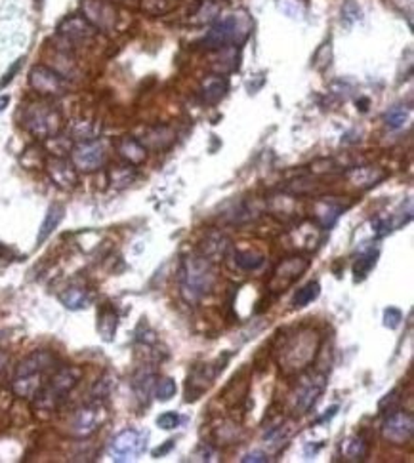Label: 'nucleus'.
Wrapping results in <instances>:
<instances>
[{
  "mask_svg": "<svg viewBox=\"0 0 414 463\" xmlns=\"http://www.w3.org/2000/svg\"><path fill=\"white\" fill-rule=\"evenodd\" d=\"M174 138V132H172L168 126H155L146 130V133L138 139H140L141 145H143L147 151H163L172 145Z\"/></svg>",
  "mask_w": 414,
  "mask_h": 463,
  "instance_id": "obj_20",
  "label": "nucleus"
},
{
  "mask_svg": "<svg viewBox=\"0 0 414 463\" xmlns=\"http://www.w3.org/2000/svg\"><path fill=\"white\" fill-rule=\"evenodd\" d=\"M71 136L76 141H88V139H96V128H94V122L90 121H76L73 124V130H71Z\"/></svg>",
  "mask_w": 414,
  "mask_h": 463,
  "instance_id": "obj_36",
  "label": "nucleus"
},
{
  "mask_svg": "<svg viewBox=\"0 0 414 463\" xmlns=\"http://www.w3.org/2000/svg\"><path fill=\"white\" fill-rule=\"evenodd\" d=\"M344 212L342 204H336L333 200H321L315 206V215L323 227H333V223L338 220V215Z\"/></svg>",
  "mask_w": 414,
  "mask_h": 463,
  "instance_id": "obj_26",
  "label": "nucleus"
},
{
  "mask_svg": "<svg viewBox=\"0 0 414 463\" xmlns=\"http://www.w3.org/2000/svg\"><path fill=\"white\" fill-rule=\"evenodd\" d=\"M44 168H46L50 180L59 187V189H75L76 183H79V172L73 166L69 158L65 157H56V155H50L44 163Z\"/></svg>",
  "mask_w": 414,
  "mask_h": 463,
  "instance_id": "obj_14",
  "label": "nucleus"
},
{
  "mask_svg": "<svg viewBox=\"0 0 414 463\" xmlns=\"http://www.w3.org/2000/svg\"><path fill=\"white\" fill-rule=\"evenodd\" d=\"M81 16L98 33H111L118 24L117 8L109 0H82Z\"/></svg>",
  "mask_w": 414,
  "mask_h": 463,
  "instance_id": "obj_9",
  "label": "nucleus"
},
{
  "mask_svg": "<svg viewBox=\"0 0 414 463\" xmlns=\"http://www.w3.org/2000/svg\"><path fill=\"white\" fill-rule=\"evenodd\" d=\"M4 254H8V248H6V246H2V244H0V258H2Z\"/></svg>",
  "mask_w": 414,
  "mask_h": 463,
  "instance_id": "obj_47",
  "label": "nucleus"
},
{
  "mask_svg": "<svg viewBox=\"0 0 414 463\" xmlns=\"http://www.w3.org/2000/svg\"><path fill=\"white\" fill-rule=\"evenodd\" d=\"M408 116H410V111L407 107H403V105H395V107H391L390 111H385L384 115V122L385 126L391 128V130H399L407 124Z\"/></svg>",
  "mask_w": 414,
  "mask_h": 463,
  "instance_id": "obj_29",
  "label": "nucleus"
},
{
  "mask_svg": "<svg viewBox=\"0 0 414 463\" xmlns=\"http://www.w3.org/2000/svg\"><path fill=\"white\" fill-rule=\"evenodd\" d=\"M344 450V456L351 462H363L368 454V446L363 439H350L345 440V444L342 446Z\"/></svg>",
  "mask_w": 414,
  "mask_h": 463,
  "instance_id": "obj_30",
  "label": "nucleus"
},
{
  "mask_svg": "<svg viewBox=\"0 0 414 463\" xmlns=\"http://www.w3.org/2000/svg\"><path fill=\"white\" fill-rule=\"evenodd\" d=\"M228 90H229V82L228 78H226V75H212V76H206V78L203 81L201 96H203L204 103L216 105L226 98Z\"/></svg>",
  "mask_w": 414,
  "mask_h": 463,
  "instance_id": "obj_19",
  "label": "nucleus"
},
{
  "mask_svg": "<svg viewBox=\"0 0 414 463\" xmlns=\"http://www.w3.org/2000/svg\"><path fill=\"white\" fill-rule=\"evenodd\" d=\"M218 14V4L216 2H211V0H206L203 4V8L197 12V18L195 21L197 24H204V21H212V19L216 18Z\"/></svg>",
  "mask_w": 414,
  "mask_h": 463,
  "instance_id": "obj_39",
  "label": "nucleus"
},
{
  "mask_svg": "<svg viewBox=\"0 0 414 463\" xmlns=\"http://www.w3.org/2000/svg\"><path fill=\"white\" fill-rule=\"evenodd\" d=\"M136 175H138V172H136V166H132V164H128V163L115 164V166H111V168H109V172H107L109 183H111L113 187H117V189L128 187L130 183L136 180Z\"/></svg>",
  "mask_w": 414,
  "mask_h": 463,
  "instance_id": "obj_25",
  "label": "nucleus"
},
{
  "mask_svg": "<svg viewBox=\"0 0 414 463\" xmlns=\"http://www.w3.org/2000/svg\"><path fill=\"white\" fill-rule=\"evenodd\" d=\"M252 19L246 12H235L228 18L220 19L212 25L211 31L204 36L206 50H222V48H239L251 36Z\"/></svg>",
  "mask_w": 414,
  "mask_h": 463,
  "instance_id": "obj_2",
  "label": "nucleus"
},
{
  "mask_svg": "<svg viewBox=\"0 0 414 463\" xmlns=\"http://www.w3.org/2000/svg\"><path fill=\"white\" fill-rule=\"evenodd\" d=\"M309 261L306 258H300V255H292V258H286L283 263H279V267L273 271V277L269 280V290L279 294V292H285L288 286L296 283L298 278L302 277L303 273L308 271Z\"/></svg>",
  "mask_w": 414,
  "mask_h": 463,
  "instance_id": "obj_12",
  "label": "nucleus"
},
{
  "mask_svg": "<svg viewBox=\"0 0 414 463\" xmlns=\"http://www.w3.org/2000/svg\"><path fill=\"white\" fill-rule=\"evenodd\" d=\"M382 178H384V172H376L373 168H359L351 172V181L361 187L376 185Z\"/></svg>",
  "mask_w": 414,
  "mask_h": 463,
  "instance_id": "obj_31",
  "label": "nucleus"
},
{
  "mask_svg": "<svg viewBox=\"0 0 414 463\" xmlns=\"http://www.w3.org/2000/svg\"><path fill=\"white\" fill-rule=\"evenodd\" d=\"M180 294L187 303H197L212 292L216 284V267L211 258L203 254L187 255L180 267Z\"/></svg>",
  "mask_w": 414,
  "mask_h": 463,
  "instance_id": "obj_1",
  "label": "nucleus"
},
{
  "mask_svg": "<svg viewBox=\"0 0 414 463\" xmlns=\"http://www.w3.org/2000/svg\"><path fill=\"white\" fill-rule=\"evenodd\" d=\"M157 425L164 431H172L180 425V416L176 414V412H164L161 416L157 417Z\"/></svg>",
  "mask_w": 414,
  "mask_h": 463,
  "instance_id": "obj_40",
  "label": "nucleus"
},
{
  "mask_svg": "<svg viewBox=\"0 0 414 463\" xmlns=\"http://www.w3.org/2000/svg\"><path fill=\"white\" fill-rule=\"evenodd\" d=\"M104 422H106V408L99 400H96L92 405L81 406L79 410H75V414L71 416L69 433L76 439H84L96 433Z\"/></svg>",
  "mask_w": 414,
  "mask_h": 463,
  "instance_id": "obj_10",
  "label": "nucleus"
},
{
  "mask_svg": "<svg viewBox=\"0 0 414 463\" xmlns=\"http://www.w3.org/2000/svg\"><path fill=\"white\" fill-rule=\"evenodd\" d=\"M153 391H155V397H157L158 400L166 402V400H170L174 397L178 387H176V382L172 377H161V380L155 383V389H153Z\"/></svg>",
  "mask_w": 414,
  "mask_h": 463,
  "instance_id": "obj_35",
  "label": "nucleus"
},
{
  "mask_svg": "<svg viewBox=\"0 0 414 463\" xmlns=\"http://www.w3.org/2000/svg\"><path fill=\"white\" fill-rule=\"evenodd\" d=\"M376 258L378 254L376 252H368V254H363L359 260L355 261V265H353V275H355L357 280H363V278L367 277L370 269L376 265Z\"/></svg>",
  "mask_w": 414,
  "mask_h": 463,
  "instance_id": "obj_34",
  "label": "nucleus"
},
{
  "mask_svg": "<svg viewBox=\"0 0 414 463\" xmlns=\"http://www.w3.org/2000/svg\"><path fill=\"white\" fill-rule=\"evenodd\" d=\"M279 8L288 18H302L306 4L303 0H279Z\"/></svg>",
  "mask_w": 414,
  "mask_h": 463,
  "instance_id": "obj_37",
  "label": "nucleus"
},
{
  "mask_svg": "<svg viewBox=\"0 0 414 463\" xmlns=\"http://www.w3.org/2000/svg\"><path fill=\"white\" fill-rule=\"evenodd\" d=\"M115 147H117V153L121 155L124 163L132 164V166H141L147 161V153L149 151L141 145V141L138 138L123 136V138H118Z\"/></svg>",
  "mask_w": 414,
  "mask_h": 463,
  "instance_id": "obj_17",
  "label": "nucleus"
},
{
  "mask_svg": "<svg viewBox=\"0 0 414 463\" xmlns=\"http://www.w3.org/2000/svg\"><path fill=\"white\" fill-rule=\"evenodd\" d=\"M319 351V336L313 330H300L286 337V342L281 347V368L288 374L308 368Z\"/></svg>",
  "mask_w": 414,
  "mask_h": 463,
  "instance_id": "obj_3",
  "label": "nucleus"
},
{
  "mask_svg": "<svg viewBox=\"0 0 414 463\" xmlns=\"http://www.w3.org/2000/svg\"><path fill=\"white\" fill-rule=\"evenodd\" d=\"M321 294V284L317 283V280H311L306 286L298 290L296 295H294V301H292V305L294 309H302V307H308L311 301H315Z\"/></svg>",
  "mask_w": 414,
  "mask_h": 463,
  "instance_id": "obj_28",
  "label": "nucleus"
},
{
  "mask_svg": "<svg viewBox=\"0 0 414 463\" xmlns=\"http://www.w3.org/2000/svg\"><path fill=\"white\" fill-rule=\"evenodd\" d=\"M235 263H237V267H241V269H245V271H254L258 267H262L263 255L258 254V252H252V250L235 252Z\"/></svg>",
  "mask_w": 414,
  "mask_h": 463,
  "instance_id": "obj_32",
  "label": "nucleus"
},
{
  "mask_svg": "<svg viewBox=\"0 0 414 463\" xmlns=\"http://www.w3.org/2000/svg\"><path fill=\"white\" fill-rule=\"evenodd\" d=\"M117 326H118V315L117 311L113 309V305L106 303L98 311V332L99 336L104 337L106 342H111L115 334H117Z\"/></svg>",
  "mask_w": 414,
  "mask_h": 463,
  "instance_id": "obj_22",
  "label": "nucleus"
},
{
  "mask_svg": "<svg viewBox=\"0 0 414 463\" xmlns=\"http://www.w3.org/2000/svg\"><path fill=\"white\" fill-rule=\"evenodd\" d=\"M251 462L266 463V462H269V456L266 454V452H260V450L251 452V454H246V456L243 457V463H251Z\"/></svg>",
  "mask_w": 414,
  "mask_h": 463,
  "instance_id": "obj_42",
  "label": "nucleus"
},
{
  "mask_svg": "<svg viewBox=\"0 0 414 463\" xmlns=\"http://www.w3.org/2000/svg\"><path fill=\"white\" fill-rule=\"evenodd\" d=\"M382 439L385 442H390L393 446H405L413 440L414 434V419L413 414H408L405 410L391 412L390 416L385 417V422L382 423Z\"/></svg>",
  "mask_w": 414,
  "mask_h": 463,
  "instance_id": "obj_11",
  "label": "nucleus"
},
{
  "mask_svg": "<svg viewBox=\"0 0 414 463\" xmlns=\"http://www.w3.org/2000/svg\"><path fill=\"white\" fill-rule=\"evenodd\" d=\"M64 215H65V208L61 206V204H52V206L48 208L46 215H44V221H42L41 229H39L36 244L44 243V240H46V238L58 229V225L61 223V220H64Z\"/></svg>",
  "mask_w": 414,
  "mask_h": 463,
  "instance_id": "obj_24",
  "label": "nucleus"
},
{
  "mask_svg": "<svg viewBox=\"0 0 414 463\" xmlns=\"http://www.w3.org/2000/svg\"><path fill=\"white\" fill-rule=\"evenodd\" d=\"M29 86L42 98H59L67 93V78L48 65H35L29 71Z\"/></svg>",
  "mask_w": 414,
  "mask_h": 463,
  "instance_id": "obj_7",
  "label": "nucleus"
},
{
  "mask_svg": "<svg viewBox=\"0 0 414 463\" xmlns=\"http://www.w3.org/2000/svg\"><path fill=\"white\" fill-rule=\"evenodd\" d=\"M8 362V355L4 353V351H0V372L4 370V366H6Z\"/></svg>",
  "mask_w": 414,
  "mask_h": 463,
  "instance_id": "obj_46",
  "label": "nucleus"
},
{
  "mask_svg": "<svg viewBox=\"0 0 414 463\" xmlns=\"http://www.w3.org/2000/svg\"><path fill=\"white\" fill-rule=\"evenodd\" d=\"M82 370L76 366H65L59 368L52 377L48 385H42L41 391L33 397V405L36 410L41 412H54L61 402L65 400V397L76 387V383L81 380Z\"/></svg>",
  "mask_w": 414,
  "mask_h": 463,
  "instance_id": "obj_4",
  "label": "nucleus"
},
{
  "mask_svg": "<svg viewBox=\"0 0 414 463\" xmlns=\"http://www.w3.org/2000/svg\"><path fill=\"white\" fill-rule=\"evenodd\" d=\"M42 383V374H27V376H16V380L12 382V391L21 399H33L41 387Z\"/></svg>",
  "mask_w": 414,
  "mask_h": 463,
  "instance_id": "obj_23",
  "label": "nucleus"
},
{
  "mask_svg": "<svg viewBox=\"0 0 414 463\" xmlns=\"http://www.w3.org/2000/svg\"><path fill=\"white\" fill-rule=\"evenodd\" d=\"M69 155L71 163H73L79 174H92V172L101 168L107 161L106 145L99 139L79 141V143L71 147Z\"/></svg>",
  "mask_w": 414,
  "mask_h": 463,
  "instance_id": "obj_6",
  "label": "nucleus"
},
{
  "mask_svg": "<svg viewBox=\"0 0 414 463\" xmlns=\"http://www.w3.org/2000/svg\"><path fill=\"white\" fill-rule=\"evenodd\" d=\"M325 389V377L323 376H309L306 377L300 387L296 391V410H300V414L306 412L315 405V400L319 399V395Z\"/></svg>",
  "mask_w": 414,
  "mask_h": 463,
  "instance_id": "obj_16",
  "label": "nucleus"
},
{
  "mask_svg": "<svg viewBox=\"0 0 414 463\" xmlns=\"http://www.w3.org/2000/svg\"><path fill=\"white\" fill-rule=\"evenodd\" d=\"M2 337H4V332L0 330V340H2Z\"/></svg>",
  "mask_w": 414,
  "mask_h": 463,
  "instance_id": "obj_48",
  "label": "nucleus"
},
{
  "mask_svg": "<svg viewBox=\"0 0 414 463\" xmlns=\"http://www.w3.org/2000/svg\"><path fill=\"white\" fill-rule=\"evenodd\" d=\"M8 103H10V96H2V98H0V113L6 109Z\"/></svg>",
  "mask_w": 414,
  "mask_h": 463,
  "instance_id": "obj_45",
  "label": "nucleus"
},
{
  "mask_svg": "<svg viewBox=\"0 0 414 463\" xmlns=\"http://www.w3.org/2000/svg\"><path fill=\"white\" fill-rule=\"evenodd\" d=\"M21 61H24V59H18V61H16V63L12 65V69L8 71V73H6V78H4V81L0 82V86H6L8 82L12 81L14 75H16V73H18V71H19V67H21Z\"/></svg>",
  "mask_w": 414,
  "mask_h": 463,
  "instance_id": "obj_43",
  "label": "nucleus"
},
{
  "mask_svg": "<svg viewBox=\"0 0 414 463\" xmlns=\"http://www.w3.org/2000/svg\"><path fill=\"white\" fill-rule=\"evenodd\" d=\"M54 362H56V357L50 351H35L19 362L18 368H16V376L44 374L48 368H52Z\"/></svg>",
  "mask_w": 414,
  "mask_h": 463,
  "instance_id": "obj_18",
  "label": "nucleus"
},
{
  "mask_svg": "<svg viewBox=\"0 0 414 463\" xmlns=\"http://www.w3.org/2000/svg\"><path fill=\"white\" fill-rule=\"evenodd\" d=\"M113 385H115V382H113V377L109 376V374H106V376L101 377L98 383H96V387H94L92 395L96 397V400H101L106 399L107 395L111 393Z\"/></svg>",
  "mask_w": 414,
  "mask_h": 463,
  "instance_id": "obj_38",
  "label": "nucleus"
},
{
  "mask_svg": "<svg viewBox=\"0 0 414 463\" xmlns=\"http://www.w3.org/2000/svg\"><path fill=\"white\" fill-rule=\"evenodd\" d=\"M58 35L59 39H64L65 44H69V46H81V44L92 42L94 39H96V35H98V31L94 29L92 25L88 24L81 14H76V16L65 18L64 21L58 25Z\"/></svg>",
  "mask_w": 414,
  "mask_h": 463,
  "instance_id": "obj_13",
  "label": "nucleus"
},
{
  "mask_svg": "<svg viewBox=\"0 0 414 463\" xmlns=\"http://www.w3.org/2000/svg\"><path fill=\"white\" fill-rule=\"evenodd\" d=\"M21 124L36 139H50L61 132L64 116L48 101H33L21 113Z\"/></svg>",
  "mask_w": 414,
  "mask_h": 463,
  "instance_id": "obj_5",
  "label": "nucleus"
},
{
  "mask_svg": "<svg viewBox=\"0 0 414 463\" xmlns=\"http://www.w3.org/2000/svg\"><path fill=\"white\" fill-rule=\"evenodd\" d=\"M174 446V440H166V444L164 446H158L157 450H153V457H161L164 456L166 452H170V448Z\"/></svg>",
  "mask_w": 414,
  "mask_h": 463,
  "instance_id": "obj_44",
  "label": "nucleus"
},
{
  "mask_svg": "<svg viewBox=\"0 0 414 463\" xmlns=\"http://www.w3.org/2000/svg\"><path fill=\"white\" fill-rule=\"evenodd\" d=\"M132 387H134V393L138 397L140 402L147 405V399H149V395L155 389V376H153L151 372H141L138 376L134 377V382H132Z\"/></svg>",
  "mask_w": 414,
  "mask_h": 463,
  "instance_id": "obj_27",
  "label": "nucleus"
},
{
  "mask_svg": "<svg viewBox=\"0 0 414 463\" xmlns=\"http://www.w3.org/2000/svg\"><path fill=\"white\" fill-rule=\"evenodd\" d=\"M59 301L67 307L69 311H79L90 303V290L82 284H71L59 294Z\"/></svg>",
  "mask_w": 414,
  "mask_h": 463,
  "instance_id": "obj_21",
  "label": "nucleus"
},
{
  "mask_svg": "<svg viewBox=\"0 0 414 463\" xmlns=\"http://www.w3.org/2000/svg\"><path fill=\"white\" fill-rule=\"evenodd\" d=\"M220 370H212V365H201L195 366L193 372L187 377V391H186V400H197L201 395L211 387L212 380L216 377V374Z\"/></svg>",
  "mask_w": 414,
  "mask_h": 463,
  "instance_id": "obj_15",
  "label": "nucleus"
},
{
  "mask_svg": "<svg viewBox=\"0 0 414 463\" xmlns=\"http://www.w3.org/2000/svg\"><path fill=\"white\" fill-rule=\"evenodd\" d=\"M147 448V433L138 429H124L115 434L109 444V454L115 462H130L140 457Z\"/></svg>",
  "mask_w": 414,
  "mask_h": 463,
  "instance_id": "obj_8",
  "label": "nucleus"
},
{
  "mask_svg": "<svg viewBox=\"0 0 414 463\" xmlns=\"http://www.w3.org/2000/svg\"><path fill=\"white\" fill-rule=\"evenodd\" d=\"M141 10L149 16H164L174 6L172 0H140Z\"/></svg>",
  "mask_w": 414,
  "mask_h": 463,
  "instance_id": "obj_33",
  "label": "nucleus"
},
{
  "mask_svg": "<svg viewBox=\"0 0 414 463\" xmlns=\"http://www.w3.org/2000/svg\"><path fill=\"white\" fill-rule=\"evenodd\" d=\"M403 320V313L397 309V307H390V309H385L384 311V326L385 328H390V330H395L399 328Z\"/></svg>",
  "mask_w": 414,
  "mask_h": 463,
  "instance_id": "obj_41",
  "label": "nucleus"
}]
</instances>
